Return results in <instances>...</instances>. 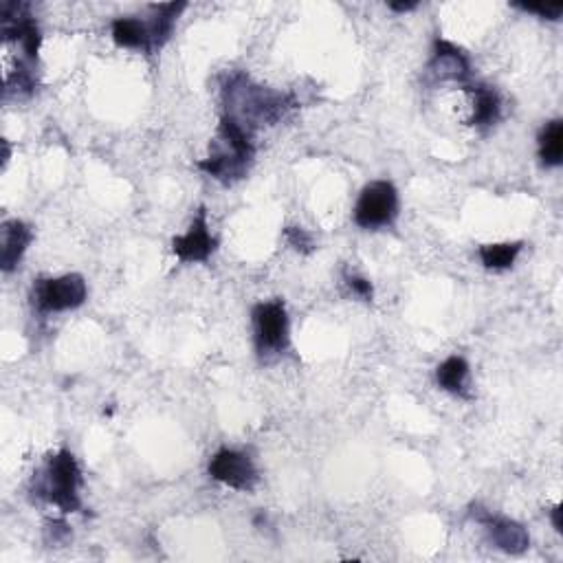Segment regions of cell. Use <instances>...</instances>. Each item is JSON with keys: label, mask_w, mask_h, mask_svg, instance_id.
Segmentation results:
<instances>
[{"label": "cell", "mask_w": 563, "mask_h": 563, "mask_svg": "<svg viewBox=\"0 0 563 563\" xmlns=\"http://www.w3.org/2000/svg\"><path fill=\"white\" fill-rule=\"evenodd\" d=\"M225 117L234 119L245 130H253L260 124H278L286 110L295 106L291 95L273 93L269 88L253 84L247 75H234L225 86Z\"/></svg>", "instance_id": "obj_1"}, {"label": "cell", "mask_w": 563, "mask_h": 563, "mask_svg": "<svg viewBox=\"0 0 563 563\" xmlns=\"http://www.w3.org/2000/svg\"><path fill=\"white\" fill-rule=\"evenodd\" d=\"M253 157H256V148H253L251 132L223 115L212 152L207 159L198 161V168L218 181L234 183L247 174Z\"/></svg>", "instance_id": "obj_2"}, {"label": "cell", "mask_w": 563, "mask_h": 563, "mask_svg": "<svg viewBox=\"0 0 563 563\" xmlns=\"http://www.w3.org/2000/svg\"><path fill=\"white\" fill-rule=\"evenodd\" d=\"M82 489V471L71 451L60 449L47 462L44 480L38 487L42 498H47L53 506H58L62 513H75L82 509L80 500Z\"/></svg>", "instance_id": "obj_3"}, {"label": "cell", "mask_w": 563, "mask_h": 563, "mask_svg": "<svg viewBox=\"0 0 563 563\" xmlns=\"http://www.w3.org/2000/svg\"><path fill=\"white\" fill-rule=\"evenodd\" d=\"M399 216V194L390 181H374L363 187L355 207V223L363 229H381Z\"/></svg>", "instance_id": "obj_4"}, {"label": "cell", "mask_w": 563, "mask_h": 563, "mask_svg": "<svg viewBox=\"0 0 563 563\" xmlns=\"http://www.w3.org/2000/svg\"><path fill=\"white\" fill-rule=\"evenodd\" d=\"M86 282L82 275L69 273L62 278H42L33 284V304L40 313H60L86 302Z\"/></svg>", "instance_id": "obj_5"}, {"label": "cell", "mask_w": 563, "mask_h": 563, "mask_svg": "<svg viewBox=\"0 0 563 563\" xmlns=\"http://www.w3.org/2000/svg\"><path fill=\"white\" fill-rule=\"evenodd\" d=\"M256 344L260 352H282L289 346V317L284 302H262L253 308Z\"/></svg>", "instance_id": "obj_6"}, {"label": "cell", "mask_w": 563, "mask_h": 563, "mask_svg": "<svg viewBox=\"0 0 563 563\" xmlns=\"http://www.w3.org/2000/svg\"><path fill=\"white\" fill-rule=\"evenodd\" d=\"M209 476L236 491H251L258 482V471L251 458L236 449H220L209 460Z\"/></svg>", "instance_id": "obj_7"}, {"label": "cell", "mask_w": 563, "mask_h": 563, "mask_svg": "<svg viewBox=\"0 0 563 563\" xmlns=\"http://www.w3.org/2000/svg\"><path fill=\"white\" fill-rule=\"evenodd\" d=\"M172 251L181 262H205L216 251V240L209 234L205 207L196 212L190 231L185 236L174 238Z\"/></svg>", "instance_id": "obj_8"}, {"label": "cell", "mask_w": 563, "mask_h": 563, "mask_svg": "<svg viewBox=\"0 0 563 563\" xmlns=\"http://www.w3.org/2000/svg\"><path fill=\"white\" fill-rule=\"evenodd\" d=\"M473 517L480 524L487 526V531L491 535V542L498 546L500 550L509 555H520L524 550L531 546V537H528L526 528L522 524H517L513 520H506V517L493 515L491 511H484L480 506L473 509Z\"/></svg>", "instance_id": "obj_9"}, {"label": "cell", "mask_w": 563, "mask_h": 563, "mask_svg": "<svg viewBox=\"0 0 563 563\" xmlns=\"http://www.w3.org/2000/svg\"><path fill=\"white\" fill-rule=\"evenodd\" d=\"M432 71L440 80H454V82H467L471 75V62L467 53L454 42L436 40L434 44V58H432Z\"/></svg>", "instance_id": "obj_10"}, {"label": "cell", "mask_w": 563, "mask_h": 563, "mask_svg": "<svg viewBox=\"0 0 563 563\" xmlns=\"http://www.w3.org/2000/svg\"><path fill=\"white\" fill-rule=\"evenodd\" d=\"M33 240V231L22 220H7L0 229V269L5 273L14 271L25 256Z\"/></svg>", "instance_id": "obj_11"}, {"label": "cell", "mask_w": 563, "mask_h": 563, "mask_svg": "<svg viewBox=\"0 0 563 563\" xmlns=\"http://www.w3.org/2000/svg\"><path fill=\"white\" fill-rule=\"evenodd\" d=\"M113 40L117 47L124 49H137L143 53L154 51L148 22H143L135 16H124L113 22Z\"/></svg>", "instance_id": "obj_12"}, {"label": "cell", "mask_w": 563, "mask_h": 563, "mask_svg": "<svg viewBox=\"0 0 563 563\" xmlns=\"http://www.w3.org/2000/svg\"><path fill=\"white\" fill-rule=\"evenodd\" d=\"M473 93V115L469 124L473 126H493L500 119V97L489 86H467Z\"/></svg>", "instance_id": "obj_13"}, {"label": "cell", "mask_w": 563, "mask_h": 563, "mask_svg": "<svg viewBox=\"0 0 563 563\" xmlns=\"http://www.w3.org/2000/svg\"><path fill=\"white\" fill-rule=\"evenodd\" d=\"M539 159L546 168H559L563 161V121L553 119L539 135Z\"/></svg>", "instance_id": "obj_14"}, {"label": "cell", "mask_w": 563, "mask_h": 563, "mask_svg": "<svg viewBox=\"0 0 563 563\" xmlns=\"http://www.w3.org/2000/svg\"><path fill=\"white\" fill-rule=\"evenodd\" d=\"M467 379H469V363L458 355L445 359L436 370L438 385L451 394H465Z\"/></svg>", "instance_id": "obj_15"}, {"label": "cell", "mask_w": 563, "mask_h": 563, "mask_svg": "<svg viewBox=\"0 0 563 563\" xmlns=\"http://www.w3.org/2000/svg\"><path fill=\"white\" fill-rule=\"evenodd\" d=\"M522 242H502V245H482L480 260L487 269H509L522 251Z\"/></svg>", "instance_id": "obj_16"}, {"label": "cell", "mask_w": 563, "mask_h": 563, "mask_svg": "<svg viewBox=\"0 0 563 563\" xmlns=\"http://www.w3.org/2000/svg\"><path fill=\"white\" fill-rule=\"evenodd\" d=\"M286 240L291 242V247H295L297 251H302V253H311L315 249L313 236L308 234L306 229H300V227L286 229Z\"/></svg>", "instance_id": "obj_17"}, {"label": "cell", "mask_w": 563, "mask_h": 563, "mask_svg": "<svg viewBox=\"0 0 563 563\" xmlns=\"http://www.w3.org/2000/svg\"><path fill=\"white\" fill-rule=\"evenodd\" d=\"M515 7H520L524 11H531V14H539L548 20H559L563 14V5H539V3H517Z\"/></svg>", "instance_id": "obj_18"}, {"label": "cell", "mask_w": 563, "mask_h": 563, "mask_svg": "<svg viewBox=\"0 0 563 563\" xmlns=\"http://www.w3.org/2000/svg\"><path fill=\"white\" fill-rule=\"evenodd\" d=\"M348 286L352 289V293H357L359 297H363V300H372V295H374V291H372V284H370V280H366V278H357V275H348Z\"/></svg>", "instance_id": "obj_19"}, {"label": "cell", "mask_w": 563, "mask_h": 563, "mask_svg": "<svg viewBox=\"0 0 563 563\" xmlns=\"http://www.w3.org/2000/svg\"><path fill=\"white\" fill-rule=\"evenodd\" d=\"M416 7H418V3H390V9L399 11V14H405V11H412Z\"/></svg>", "instance_id": "obj_20"}, {"label": "cell", "mask_w": 563, "mask_h": 563, "mask_svg": "<svg viewBox=\"0 0 563 563\" xmlns=\"http://www.w3.org/2000/svg\"><path fill=\"white\" fill-rule=\"evenodd\" d=\"M553 524H555V531L561 533L563 531V524H561V504H557L553 509Z\"/></svg>", "instance_id": "obj_21"}]
</instances>
